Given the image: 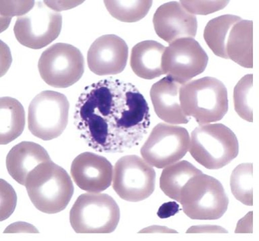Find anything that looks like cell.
<instances>
[{
	"label": "cell",
	"instance_id": "obj_1",
	"mask_svg": "<svg viewBox=\"0 0 259 241\" xmlns=\"http://www.w3.org/2000/svg\"><path fill=\"white\" fill-rule=\"evenodd\" d=\"M150 118L148 104L137 88L110 78L85 87L76 105L74 124L90 148L119 153L141 143Z\"/></svg>",
	"mask_w": 259,
	"mask_h": 241
},
{
	"label": "cell",
	"instance_id": "obj_2",
	"mask_svg": "<svg viewBox=\"0 0 259 241\" xmlns=\"http://www.w3.org/2000/svg\"><path fill=\"white\" fill-rule=\"evenodd\" d=\"M25 186L34 206L49 214L64 210L74 192L68 172L52 160L35 167L28 175Z\"/></svg>",
	"mask_w": 259,
	"mask_h": 241
},
{
	"label": "cell",
	"instance_id": "obj_3",
	"mask_svg": "<svg viewBox=\"0 0 259 241\" xmlns=\"http://www.w3.org/2000/svg\"><path fill=\"white\" fill-rule=\"evenodd\" d=\"M180 101L184 113L200 125L222 120L228 110L227 89L220 80L205 77L182 85Z\"/></svg>",
	"mask_w": 259,
	"mask_h": 241
},
{
	"label": "cell",
	"instance_id": "obj_4",
	"mask_svg": "<svg viewBox=\"0 0 259 241\" xmlns=\"http://www.w3.org/2000/svg\"><path fill=\"white\" fill-rule=\"evenodd\" d=\"M189 151L205 168L217 170L237 157L239 143L234 133L225 125H201L191 133Z\"/></svg>",
	"mask_w": 259,
	"mask_h": 241
},
{
	"label": "cell",
	"instance_id": "obj_5",
	"mask_svg": "<svg viewBox=\"0 0 259 241\" xmlns=\"http://www.w3.org/2000/svg\"><path fill=\"white\" fill-rule=\"evenodd\" d=\"M179 202L192 219L217 220L227 211L229 200L221 182L202 172L183 187Z\"/></svg>",
	"mask_w": 259,
	"mask_h": 241
},
{
	"label": "cell",
	"instance_id": "obj_6",
	"mask_svg": "<svg viewBox=\"0 0 259 241\" xmlns=\"http://www.w3.org/2000/svg\"><path fill=\"white\" fill-rule=\"evenodd\" d=\"M120 218V209L115 200L99 192L79 196L70 212L71 225L78 233H111L117 228Z\"/></svg>",
	"mask_w": 259,
	"mask_h": 241
},
{
	"label": "cell",
	"instance_id": "obj_7",
	"mask_svg": "<svg viewBox=\"0 0 259 241\" xmlns=\"http://www.w3.org/2000/svg\"><path fill=\"white\" fill-rule=\"evenodd\" d=\"M69 109V102L64 94L52 90L40 92L29 107L30 131L45 141L58 138L68 125Z\"/></svg>",
	"mask_w": 259,
	"mask_h": 241
},
{
	"label": "cell",
	"instance_id": "obj_8",
	"mask_svg": "<svg viewBox=\"0 0 259 241\" xmlns=\"http://www.w3.org/2000/svg\"><path fill=\"white\" fill-rule=\"evenodd\" d=\"M41 77L49 85L66 88L77 83L84 72V59L75 46L63 43L46 50L38 62Z\"/></svg>",
	"mask_w": 259,
	"mask_h": 241
},
{
	"label": "cell",
	"instance_id": "obj_9",
	"mask_svg": "<svg viewBox=\"0 0 259 241\" xmlns=\"http://www.w3.org/2000/svg\"><path fill=\"white\" fill-rule=\"evenodd\" d=\"M190 138L183 127L160 123L141 149L143 159L152 167L164 168L182 159L189 151Z\"/></svg>",
	"mask_w": 259,
	"mask_h": 241
},
{
	"label": "cell",
	"instance_id": "obj_10",
	"mask_svg": "<svg viewBox=\"0 0 259 241\" xmlns=\"http://www.w3.org/2000/svg\"><path fill=\"white\" fill-rule=\"evenodd\" d=\"M156 172L137 155L120 158L113 169L112 187L122 199L138 202L149 198L155 188Z\"/></svg>",
	"mask_w": 259,
	"mask_h": 241
},
{
	"label": "cell",
	"instance_id": "obj_11",
	"mask_svg": "<svg viewBox=\"0 0 259 241\" xmlns=\"http://www.w3.org/2000/svg\"><path fill=\"white\" fill-rule=\"evenodd\" d=\"M62 21L61 14L39 2L27 15L18 18L14 33L17 40L23 46L40 50L59 37Z\"/></svg>",
	"mask_w": 259,
	"mask_h": 241
},
{
	"label": "cell",
	"instance_id": "obj_12",
	"mask_svg": "<svg viewBox=\"0 0 259 241\" xmlns=\"http://www.w3.org/2000/svg\"><path fill=\"white\" fill-rule=\"evenodd\" d=\"M208 57L192 38L177 39L165 48L162 59L165 75L184 85L205 70Z\"/></svg>",
	"mask_w": 259,
	"mask_h": 241
},
{
	"label": "cell",
	"instance_id": "obj_13",
	"mask_svg": "<svg viewBox=\"0 0 259 241\" xmlns=\"http://www.w3.org/2000/svg\"><path fill=\"white\" fill-rule=\"evenodd\" d=\"M128 57V47L124 40L115 35H106L97 39L91 46L88 64L97 75H114L124 71Z\"/></svg>",
	"mask_w": 259,
	"mask_h": 241
},
{
	"label": "cell",
	"instance_id": "obj_14",
	"mask_svg": "<svg viewBox=\"0 0 259 241\" xmlns=\"http://www.w3.org/2000/svg\"><path fill=\"white\" fill-rule=\"evenodd\" d=\"M71 174L80 188L89 192L99 193L111 185L113 167L104 157L84 152L72 162Z\"/></svg>",
	"mask_w": 259,
	"mask_h": 241
},
{
	"label": "cell",
	"instance_id": "obj_15",
	"mask_svg": "<svg viewBox=\"0 0 259 241\" xmlns=\"http://www.w3.org/2000/svg\"><path fill=\"white\" fill-rule=\"evenodd\" d=\"M153 23L156 34L169 44L179 39L193 38L198 27L196 16L177 2L158 8L154 15Z\"/></svg>",
	"mask_w": 259,
	"mask_h": 241
},
{
	"label": "cell",
	"instance_id": "obj_16",
	"mask_svg": "<svg viewBox=\"0 0 259 241\" xmlns=\"http://www.w3.org/2000/svg\"><path fill=\"white\" fill-rule=\"evenodd\" d=\"M182 85L166 76L154 83L150 90V97L157 116L172 125L187 124L190 117L183 112L180 101Z\"/></svg>",
	"mask_w": 259,
	"mask_h": 241
},
{
	"label": "cell",
	"instance_id": "obj_17",
	"mask_svg": "<svg viewBox=\"0 0 259 241\" xmlns=\"http://www.w3.org/2000/svg\"><path fill=\"white\" fill-rule=\"evenodd\" d=\"M50 160L48 152L41 145L23 141L11 149L7 155L6 164L10 175L25 186L29 173L40 164Z\"/></svg>",
	"mask_w": 259,
	"mask_h": 241
},
{
	"label": "cell",
	"instance_id": "obj_18",
	"mask_svg": "<svg viewBox=\"0 0 259 241\" xmlns=\"http://www.w3.org/2000/svg\"><path fill=\"white\" fill-rule=\"evenodd\" d=\"M165 47L153 40L137 44L132 49L131 66L139 77L152 80L165 75L162 67V59Z\"/></svg>",
	"mask_w": 259,
	"mask_h": 241
},
{
	"label": "cell",
	"instance_id": "obj_19",
	"mask_svg": "<svg viewBox=\"0 0 259 241\" xmlns=\"http://www.w3.org/2000/svg\"><path fill=\"white\" fill-rule=\"evenodd\" d=\"M253 22L243 20L235 24L229 33L226 42V55L240 66L252 69Z\"/></svg>",
	"mask_w": 259,
	"mask_h": 241
},
{
	"label": "cell",
	"instance_id": "obj_20",
	"mask_svg": "<svg viewBox=\"0 0 259 241\" xmlns=\"http://www.w3.org/2000/svg\"><path fill=\"white\" fill-rule=\"evenodd\" d=\"M25 112L22 104L11 97L0 99V143L6 145L23 132Z\"/></svg>",
	"mask_w": 259,
	"mask_h": 241
},
{
	"label": "cell",
	"instance_id": "obj_21",
	"mask_svg": "<svg viewBox=\"0 0 259 241\" xmlns=\"http://www.w3.org/2000/svg\"><path fill=\"white\" fill-rule=\"evenodd\" d=\"M202 172L187 161L177 162L163 169L160 187L166 196L179 202L183 187L191 178Z\"/></svg>",
	"mask_w": 259,
	"mask_h": 241
},
{
	"label": "cell",
	"instance_id": "obj_22",
	"mask_svg": "<svg viewBox=\"0 0 259 241\" xmlns=\"http://www.w3.org/2000/svg\"><path fill=\"white\" fill-rule=\"evenodd\" d=\"M242 19L238 16L225 15L214 18L206 25L203 33L205 42L218 57L228 59L226 47L229 33L232 26Z\"/></svg>",
	"mask_w": 259,
	"mask_h": 241
},
{
	"label": "cell",
	"instance_id": "obj_23",
	"mask_svg": "<svg viewBox=\"0 0 259 241\" xmlns=\"http://www.w3.org/2000/svg\"><path fill=\"white\" fill-rule=\"evenodd\" d=\"M152 1H104L110 14L124 23L137 22L146 17Z\"/></svg>",
	"mask_w": 259,
	"mask_h": 241
},
{
	"label": "cell",
	"instance_id": "obj_24",
	"mask_svg": "<svg viewBox=\"0 0 259 241\" xmlns=\"http://www.w3.org/2000/svg\"><path fill=\"white\" fill-rule=\"evenodd\" d=\"M252 163L238 165L232 171L230 184L232 194L245 205H253Z\"/></svg>",
	"mask_w": 259,
	"mask_h": 241
},
{
	"label": "cell",
	"instance_id": "obj_25",
	"mask_svg": "<svg viewBox=\"0 0 259 241\" xmlns=\"http://www.w3.org/2000/svg\"><path fill=\"white\" fill-rule=\"evenodd\" d=\"M234 109L237 114L244 120L253 121V75L243 77L234 87L233 91Z\"/></svg>",
	"mask_w": 259,
	"mask_h": 241
},
{
	"label": "cell",
	"instance_id": "obj_26",
	"mask_svg": "<svg viewBox=\"0 0 259 241\" xmlns=\"http://www.w3.org/2000/svg\"><path fill=\"white\" fill-rule=\"evenodd\" d=\"M180 4L192 15H207L224 9L229 1H180Z\"/></svg>",
	"mask_w": 259,
	"mask_h": 241
},
{
	"label": "cell",
	"instance_id": "obj_27",
	"mask_svg": "<svg viewBox=\"0 0 259 241\" xmlns=\"http://www.w3.org/2000/svg\"><path fill=\"white\" fill-rule=\"evenodd\" d=\"M17 195L14 188L6 180L1 179V221L8 219L14 212Z\"/></svg>",
	"mask_w": 259,
	"mask_h": 241
},
{
	"label": "cell",
	"instance_id": "obj_28",
	"mask_svg": "<svg viewBox=\"0 0 259 241\" xmlns=\"http://www.w3.org/2000/svg\"><path fill=\"white\" fill-rule=\"evenodd\" d=\"M0 2L1 15L11 18L14 16H23L33 9L35 2Z\"/></svg>",
	"mask_w": 259,
	"mask_h": 241
},
{
	"label": "cell",
	"instance_id": "obj_29",
	"mask_svg": "<svg viewBox=\"0 0 259 241\" xmlns=\"http://www.w3.org/2000/svg\"><path fill=\"white\" fill-rule=\"evenodd\" d=\"M179 205L175 201L163 203L158 209L157 214L161 219L168 218L174 216L180 211Z\"/></svg>",
	"mask_w": 259,
	"mask_h": 241
},
{
	"label": "cell",
	"instance_id": "obj_30",
	"mask_svg": "<svg viewBox=\"0 0 259 241\" xmlns=\"http://www.w3.org/2000/svg\"><path fill=\"white\" fill-rule=\"evenodd\" d=\"M5 233H18V232H29V233H39L38 229L32 224L23 222H15L9 226Z\"/></svg>",
	"mask_w": 259,
	"mask_h": 241
}]
</instances>
